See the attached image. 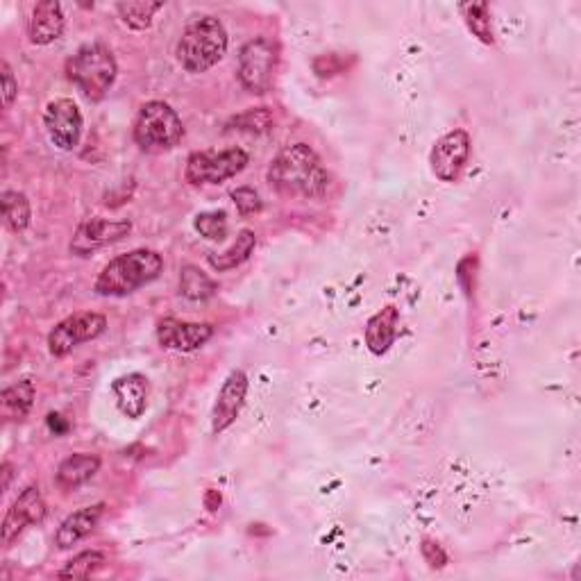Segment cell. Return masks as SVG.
Listing matches in <instances>:
<instances>
[{
	"mask_svg": "<svg viewBox=\"0 0 581 581\" xmlns=\"http://www.w3.org/2000/svg\"><path fill=\"white\" fill-rule=\"evenodd\" d=\"M248 166V153L241 148H227L216 153V150H205V153H193L187 159L184 178L193 187L200 184H223L225 180L237 178V175Z\"/></svg>",
	"mask_w": 581,
	"mask_h": 581,
	"instance_id": "obj_6",
	"label": "cell"
},
{
	"mask_svg": "<svg viewBox=\"0 0 581 581\" xmlns=\"http://www.w3.org/2000/svg\"><path fill=\"white\" fill-rule=\"evenodd\" d=\"M100 468V459L96 454H87V452H78L71 454L69 459L62 461V466L57 468V477L55 482L62 491H75V488L87 484L91 477L98 473Z\"/></svg>",
	"mask_w": 581,
	"mask_h": 581,
	"instance_id": "obj_19",
	"label": "cell"
},
{
	"mask_svg": "<svg viewBox=\"0 0 581 581\" xmlns=\"http://www.w3.org/2000/svg\"><path fill=\"white\" fill-rule=\"evenodd\" d=\"M112 391L123 416L137 420L146 414L148 398H150L148 377H143L141 373L123 375L112 384Z\"/></svg>",
	"mask_w": 581,
	"mask_h": 581,
	"instance_id": "obj_16",
	"label": "cell"
},
{
	"mask_svg": "<svg viewBox=\"0 0 581 581\" xmlns=\"http://www.w3.org/2000/svg\"><path fill=\"white\" fill-rule=\"evenodd\" d=\"M277 69V46L271 39H250L239 55V80L250 94H266L273 87Z\"/></svg>",
	"mask_w": 581,
	"mask_h": 581,
	"instance_id": "obj_7",
	"label": "cell"
},
{
	"mask_svg": "<svg viewBox=\"0 0 581 581\" xmlns=\"http://www.w3.org/2000/svg\"><path fill=\"white\" fill-rule=\"evenodd\" d=\"M0 78H3V103L10 109L16 96H19V84H16L14 73L7 62H0Z\"/></svg>",
	"mask_w": 581,
	"mask_h": 581,
	"instance_id": "obj_30",
	"label": "cell"
},
{
	"mask_svg": "<svg viewBox=\"0 0 581 581\" xmlns=\"http://www.w3.org/2000/svg\"><path fill=\"white\" fill-rule=\"evenodd\" d=\"M423 557L432 568H443L448 563V554L441 550L439 543L434 541H425L423 543Z\"/></svg>",
	"mask_w": 581,
	"mask_h": 581,
	"instance_id": "obj_31",
	"label": "cell"
},
{
	"mask_svg": "<svg viewBox=\"0 0 581 581\" xmlns=\"http://www.w3.org/2000/svg\"><path fill=\"white\" fill-rule=\"evenodd\" d=\"M132 225L128 221H107V218H89L84 221L75 237L71 241V252L80 257H89L91 252H96L100 248L109 246V243H116L125 239L130 234Z\"/></svg>",
	"mask_w": 581,
	"mask_h": 581,
	"instance_id": "obj_11",
	"label": "cell"
},
{
	"mask_svg": "<svg viewBox=\"0 0 581 581\" xmlns=\"http://www.w3.org/2000/svg\"><path fill=\"white\" fill-rule=\"evenodd\" d=\"M10 482H12V466L10 463H3V491L10 488Z\"/></svg>",
	"mask_w": 581,
	"mask_h": 581,
	"instance_id": "obj_33",
	"label": "cell"
},
{
	"mask_svg": "<svg viewBox=\"0 0 581 581\" xmlns=\"http://www.w3.org/2000/svg\"><path fill=\"white\" fill-rule=\"evenodd\" d=\"M227 53V32L216 16H200L184 28L178 41V62L184 71L205 73Z\"/></svg>",
	"mask_w": 581,
	"mask_h": 581,
	"instance_id": "obj_3",
	"label": "cell"
},
{
	"mask_svg": "<svg viewBox=\"0 0 581 581\" xmlns=\"http://www.w3.org/2000/svg\"><path fill=\"white\" fill-rule=\"evenodd\" d=\"M164 3H119L116 12H119L121 21L132 30H148L153 23L155 14L162 10Z\"/></svg>",
	"mask_w": 581,
	"mask_h": 581,
	"instance_id": "obj_25",
	"label": "cell"
},
{
	"mask_svg": "<svg viewBox=\"0 0 581 581\" xmlns=\"http://www.w3.org/2000/svg\"><path fill=\"white\" fill-rule=\"evenodd\" d=\"M214 336V327L207 323H184L178 318H164L157 325V339L162 348L175 352H193Z\"/></svg>",
	"mask_w": 581,
	"mask_h": 581,
	"instance_id": "obj_14",
	"label": "cell"
},
{
	"mask_svg": "<svg viewBox=\"0 0 581 581\" xmlns=\"http://www.w3.org/2000/svg\"><path fill=\"white\" fill-rule=\"evenodd\" d=\"M182 137V119L171 105L162 103V100H150L139 109L137 121H134V141L143 150H150V153L171 150L178 146Z\"/></svg>",
	"mask_w": 581,
	"mask_h": 581,
	"instance_id": "obj_5",
	"label": "cell"
},
{
	"mask_svg": "<svg viewBox=\"0 0 581 581\" xmlns=\"http://www.w3.org/2000/svg\"><path fill=\"white\" fill-rule=\"evenodd\" d=\"M105 557L100 552H82L78 557H73L66 566L60 570V577L64 579H87L103 568Z\"/></svg>",
	"mask_w": 581,
	"mask_h": 581,
	"instance_id": "obj_26",
	"label": "cell"
},
{
	"mask_svg": "<svg viewBox=\"0 0 581 581\" xmlns=\"http://www.w3.org/2000/svg\"><path fill=\"white\" fill-rule=\"evenodd\" d=\"M241 132H268L273 128V112L268 107H252L232 121Z\"/></svg>",
	"mask_w": 581,
	"mask_h": 581,
	"instance_id": "obj_27",
	"label": "cell"
},
{
	"mask_svg": "<svg viewBox=\"0 0 581 581\" xmlns=\"http://www.w3.org/2000/svg\"><path fill=\"white\" fill-rule=\"evenodd\" d=\"M46 518V502L41 498L37 486H28L19 495V500L12 504V509L7 511L3 520V545L10 547L16 538L28 525H35Z\"/></svg>",
	"mask_w": 581,
	"mask_h": 581,
	"instance_id": "obj_12",
	"label": "cell"
},
{
	"mask_svg": "<svg viewBox=\"0 0 581 581\" xmlns=\"http://www.w3.org/2000/svg\"><path fill=\"white\" fill-rule=\"evenodd\" d=\"M398 325H400V311L393 305L384 307L382 311L370 318L366 325V345L373 355H384L389 352V348L398 336Z\"/></svg>",
	"mask_w": 581,
	"mask_h": 581,
	"instance_id": "obj_18",
	"label": "cell"
},
{
	"mask_svg": "<svg viewBox=\"0 0 581 581\" xmlns=\"http://www.w3.org/2000/svg\"><path fill=\"white\" fill-rule=\"evenodd\" d=\"M218 507H221V495H218L216 491H209L207 493V509L216 511Z\"/></svg>",
	"mask_w": 581,
	"mask_h": 581,
	"instance_id": "obj_32",
	"label": "cell"
},
{
	"mask_svg": "<svg viewBox=\"0 0 581 581\" xmlns=\"http://www.w3.org/2000/svg\"><path fill=\"white\" fill-rule=\"evenodd\" d=\"M180 293L189 300H207L216 293V282L198 266H184L180 275Z\"/></svg>",
	"mask_w": 581,
	"mask_h": 581,
	"instance_id": "obj_22",
	"label": "cell"
},
{
	"mask_svg": "<svg viewBox=\"0 0 581 581\" xmlns=\"http://www.w3.org/2000/svg\"><path fill=\"white\" fill-rule=\"evenodd\" d=\"M64 25L66 19L62 5L55 3V0H44V3H37L35 10H32L28 23V37L35 46H48L62 37Z\"/></svg>",
	"mask_w": 581,
	"mask_h": 581,
	"instance_id": "obj_15",
	"label": "cell"
},
{
	"mask_svg": "<svg viewBox=\"0 0 581 581\" xmlns=\"http://www.w3.org/2000/svg\"><path fill=\"white\" fill-rule=\"evenodd\" d=\"M470 157V134L466 130H452L434 143L429 153L432 173L441 182H457Z\"/></svg>",
	"mask_w": 581,
	"mask_h": 581,
	"instance_id": "obj_10",
	"label": "cell"
},
{
	"mask_svg": "<svg viewBox=\"0 0 581 581\" xmlns=\"http://www.w3.org/2000/svg\"><path fill=\"white\" fill-rule=\"evenodd\" d=\"M107 330V318L96 311H82L64 318L55 325V330L48 334V348L53 357H66L69 352L78 348L80 343L94 341Z\"/></svg>",
	"mask_w": 581,
	"mask_h": 581,
	"instance_id": "obj_8",
	"label": "cell"
},
{
	"mask_svg": "<svg viewBox=\"0 0 581 581\" xmlns=\"http://www.w3.org/2000/svg\"><path fill=\"white\" fill-rule=\"evenodd\" d=\"M44 125L48 132V139L55 148L64 150V153L78 148L84 121H82L80 107L75 105L71 98L53 100V103L46 107Z\"/></svg>",
	"mask_w": 581,
	"mask_h": 581,
	"instance_id": "obj_9",
	"label": "cell"
},
{
	"mask_svg": "<svg viewBox=\"0 0 581 581\" xmlns=\"http://www.w3.org/2000/svg\"><path fill=\"white\" fill-rule=\"evenodd\" d=\"M248 395V377L243 370H232L223 382V389L218 393L214 414H212V432L221 434L230 427L237 416L241 414L243 404H246Z\"/></svg>",
	"mask_w": 581,
	"mask_h": 581,
	"instance_id": "obj_13",
	"label": "cell"
},
{
	"mask_svg": "<svg viewBox=\"0 0 581 581\" xmlns=\"http://www.w3.org/2000/svg\"><path fill=\"white\" fill-rule=\"evenodd\" d=\"M255 246H257L255 232L241 230L237 241H234L225 252H221V255H209V266H212L214 271H218V273L232 271V268L241 266L243 261H246L252 252H255Z\"/></svg>",
	"mask_w": 581,
	"mask_h": 581,
	"instance_id": "obj_20",
	"label": "cell"
},
{
	"mask_svg": "<svg viewBox=\"0 0 581 581\" xmlns=\"http://www.w3.org/2000/svg\"><path fill=\"white\" fill-rule=\"evenodd\" d=\"M100 516H103V504H94V507H84L71 513V516L62 522L60 529H57L55 534L57 547H60V550H69V547L78 545L82 538H87L94 532L100 522Z\"/></svg>",
	"mask_w": 581,
	"mask_h": 581,
	"instance_id": "obj_17",
	"label": "cell"
},
{
	"mask_svg": "<svg viewBox=\"0 0 581 581\" xmlns=\"http://www.w3.org/2000/svg\"><path fill=\"white\" fill-rule=\"evenodd\" d=\"M3 216L5 225L10 227L12 232H23L25 227L30 225V202L19 191H5L3 193Z\"/></svg>",
	"mask_w": 581,
	"mask_h": 581,
	"instance_id": "obj_24",
	"label": "cell"
},
{
	"mask_svg": "<svg viewBox=\"0 0 581 581\" xmlns=\"http://www.w3.org/2000/svg\"><path fill=\"white\" fill-rule=\"evenodd\" d=\"M32 402H35V384L30 380H21L7 386L3 391V416L10 420H21L28 416Z\"/></svg>",
	"mask_w": 581,
	"mask_h": 581,
	"instance_id": "obj_21",
	"label": "cell"
},
{
	"mask_svg": "<svg viewBox=\"0 0 581 581\" xmlns=\"http://www.w3.org/2000/svg\"><path fill=\"white\" fill-rule=\"evenodd\" d=\"M193 227L209 241H223L227 237V216L225 212H202L196 216Z\"/></svg>",
	"mask_w": 581,
	"mask_h": 581,
	"instance_id": "obj_28",
	"label": "cell"
},
{
	"mask_svg": "<svg viewBox=\"0 0 581 581\" xmlns=\"http://www.w3.org/2000/svg\"><path fill=\"white\" fill-rule=\"evenodd\" d=\"M268 182L282 196L321 198L330 189V173L307 143H293L280 150L268 168Z\"/></svg>",
	"mask_w": 581,
	"mask_h": 581,
	"instance_id": "obj_1",
	"label": "cell"
},
{
	"mask_svg": "<svg viewBox=\"0 0 581 581\" xmlns=\"http://www.w3.org/2000/svg\"><path fill=\"white\" fill-rule=\"evenodd\" d=\"M232 198H234V205H237L241 216H250V214L261 212V200H259V193L255 189L241 187L232 193Z\"/></svg>",
	"mask_w": 581,
	"mask_h": 581,
	"instance_id": "obj_29",
	"label": "cell"
},
{
	"mask_svg": "<svg viewBox=\"0 0 581 581\" xmlns=\"http://www.w3.org/2000/svg\"><path fill=\"white\" fill-rule=\"evenodd\" d=\"M461 14L463 21H466L468 30L482 41V44L491 46L495 37H493V25H491V12H488L486 3H466L461 5Z\"/></svg>",
	"mask_w": 581,
	"mask_h": 581,
	"instance_id": "obj_23",
	"label": "cell"
},
{
	"mask_svg": "<svg viewBox=\"0 0 581 581\" xmlns=\"http://www.w3.org/2000/svg\"><path fill=\"white\" fill-rule=\"evenodd\" d=\"M66 73H69V80L78 84V89L89 100H103L107 91L112 89L119 66H116L112 50L107 46L89 44L82 46L66 62Z\"/></svg>",
	"mask_w": 581,
	"mask_h": 581,
	"instance_id": "obj_4",
	"label": "cell"
},
{
	"mask_svg": "<svg viewBox=\"0 0 581 581\" xmlns=\"http://www.w3.org/2000/svg\"><path fill=\"white\" fill-rule=\"evenodd\" d=\"M164 271V259L155 250H132L128 255L114 257L103 268L96 280V291L100 296H130L141 286L155 282Z\"/></svg>",
	"mask_w": 581,
	"mask_h": 581,
	"instance_id": "obj_2",
	"label": "cell"
}]
</instances>
